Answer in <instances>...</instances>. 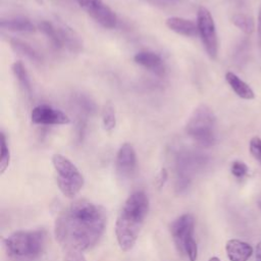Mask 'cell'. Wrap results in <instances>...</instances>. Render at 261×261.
Returning a JSON list of instances; mask_svg holds the SVG:
<instances>
[{
	"mask_svg": "<svg viewBox=\"0 0 261 261\" xmlns=\"http://www.w3.org/2000/svg\"><path fill=\"white\" fill-rule=\"evenodd\" d=\"M105 209L86 200L70 204L56 218L54 233L64 250L86 251L94 247L106 227Z\"/></svg>",
	"mask_w": 261,
	"mask_h": 261,
	"instance_id": "cell-1",
	"label": "cell"
},
{
	"mask_svg": "<svg viewBox=\"0 0 261 261\" xmlns=\"http://www.w3.org/2000/svg\"><path fill=\"white\" fill-rule=\"evenodd\" d=\"M148 211L149 199L144 192L137 191L125 200L115 222V236L122 251L135 246Z\"/></svg>",
	"mask_w": 261,
	"mask_h": 261,
	"instance_id": "cell-2",
	"label": "cell"
},
{
	"mask_svg": "<svg viewBox=\"0 0 261 261\" xmlns=\"http://www.w3.org/2000/svg\"><path fill=\"white\" fill-rule=\"evenodd\" d=\"M47 232L44 229L17 230L7 236L4 248L8 257L14 261H34L46 248Z\"/></svg>",
	"mask_w": 261,
	"mask_h": 261,
	"instance_id": "cell-3",
	"label": "cell"
},
{
	"mask_svg": "<svg viewBox=\"0 0 261 261\" xmlns=\"http://www.w3.org/2000/svg\"><path fill=\"white\" fill-rule=\"evenodd\" d=\"M216 117L205 104L199 105L191 114L187 124L186 133L200 147L209 148L214 145Z\"/></svg>",
	"mask_w": 261,
	"mask_h": 261,
	"instance_id": "cell-4",
	"label": "cell"
},
{
	"mask_svg": "<svg viewBox=\"0 0 261 261\" xmlns=\"http://www.w3.org/2000/svg\"><path fill=\"white\" fill-rule=\"evenodd\" d=\"M52 164L56 171V181L61 193L67 198H73L83 189L85 179L77 167L65 156L54 154Z\"/></svg>",
	"mask_w": 261,
	"mask_h": 261,
	"instance_id": "cell-5",
	"label": "cell"
},
{
	"mask_svg": "<svg viewBox=\"0 0 261 261\" xmlns=\"http://www.w3.org/2000/svg\"><path fill=\"white\" fill-rule=\"evenodd\" d=\"M207 163V157L199 152L184 150L175 157L176 185L178 192L185 191L191 184L193 175L201 170Z\"/></svg>",
	"mask_w": 261,
	"mask_h": 261,
	"instance_id": "cell-6",
	"label": "cell"
},
{
	"mask_svg": "<svg viewBox=\"0 0 261 261\" xmlns=\"http://www.w3.org/2000/svg\"><path fill=\"white\" fill-rule=\"evenodd\" d=\"M197 27L198 34L201 38L202 44L210 58L215 59L218 53V39L216 28L210 11L200 6L197 13Z\"/></svg>",
	"mask_w": 261,
	"mask_h": 261,
	"instance_id": "cell-7",
	"label": "cell"
},
{
	"mask_svg": "<svg viewBox=\"0 0 261 261\" xmlns=\"http://www.w3.org/2000/svg\"><path fill=\"white\" fill-rule=\"evenodd\" d=\"M79 5L100 25L105 29H113L117 23L115 12L102 0H76Z\"/></svg>",
	"mask_w": 261,
	"mask_h": 261,
	"instance_id": "cell-8",
	"label": "cell"
},
{
	"mask_svg": "<svg viewBox=\"0 0 261 261\" xmlns=\"http://www.w3.org/2000/svg\"><path fill=\"white\" fill-rule=\"evenodd\" d=\"M31 118L34 123L41 125H62L70 122L67 114L46 104L36 106L32 110Z\"/></svg>",
	"mask_w": 261,
	"mask_h": 261,
	"instance_id": "cell-9",
	"label": "cell"
},
{
	"mask_svg": "<svg viewBox=\"0 0 261 261\" xmlns=\"http://www.w3.org/2000/svg\"><path fill=\"white\" fill-rule=\"evenodd\" d=\"M194 227L195 220L190 213L180 215L170 224V233L178 253L181 254L186 242L194 238Z\"/></svg>",
	"mask_w": 261,
	"mask_h": 261,
	"instance_id": "cell-10",
	"label": "cell"
},
{
	"mask_svg": "<svg viewBox=\"0 0 261 261\" xmlns=\"http://www.w3.org/2000/svg\"><path fill=\"white\" fill-rule=\"evenodd\" d=\"M116 170L122 177H129L137 167V155L129 143H124L118 150L115 160Z\"/></svg>",
	"mask_w": 261,
	"mask_h": 261,
	"instance_id": "cell-11",
	"label": "cell"
},
{
	"mask_svg": "<svg viewBox=\"0 0 261 261\" xmlns=\"http://www.w3.org/2000/svg\"><path fill=\"white\" fill-rule=\"evenodd\" d=\"M134 61L156 75L162 76L165 74V66L163 60L155 52L140 51L134 56Z\"/></svg>",
	"mask_w": 261,
	"mask_h": 261,
	"instance_id": "cell-12",
	"label": "cell"
},
{
	"mask_svg": "<svg viewBox=\"0 0 261 261\" xmlns=\"http://www.w3.org/2000/svg\"><path fill=\"white\" fill-rule=\"evenodd\" d=\"M225 251L229 261H248L253 254V248L250 244L237 239L226 242Z\"/></svg>",
	"mask_w": 261,
	"mask_h": 261,
	"instance_id": "cell-13",
	"label": "cell"
},
{
	"mask_svg": "<svg viewBox=\"0 0 261 261\" xmlns=\"http://www.w3.org/2000/svg\"><path fill=\"white\" fill-rule=\"evenodd\" d=\"M57 28L62 48L72 53H77L83 49V41L74 30L64 23H57Z\"/></svg>",
	"mask_w": 261,
	"mask_h": 261,
	"instance_id": "cell-14",
	"label": "cell"
},
{
	"mask_svg": "<svg viewBox=\"0 0 261 261\" xmlns=\"http://www.w3.org/2000/svg\"><path fill=\"white\" fill-rule=\"evenodd\" d=\"M166 25L172 32L185 37H196L199 35L197 23L184 17L171 16L166 19Z\"/></svg>",
	"mask_w": 261,
	"mask_h": 261,
	"instance_id": "cell-15",
	"label": "cell"
},
{
	"mask_svg": "<svg viewBox=\"0 0 261 261\" xmlns=\"http://www.w3.org/2000/svg\"><path fill=\"white\" fill-rule=\"evenodd\" d=\"M0 25L3 30L17 33H33L36 31L35 24L27 17L16 16L2 19Z\"/></svg>",
	"mask_w": 261,
	"mask_h": 261,
	"instance_id": "cell-16",
	"label": "cell"
},
{
	"mask_svg": "<svg viewBox=\"0 0 261 261\" xmlns=\"http://www.w3.org/2000/svg\"><path fill=\"white\" fill-rule=\"evenodd\" d=\"M9 44L15 53L28 58L29 60H31L33 62H36V63L42 62V60H43L42 55L27 42H23L19 39L11 38L9 40Z\"/></svg>",
	"mask_w": 261,
	"mask_h": 261,
	"instance_id": "cell-17",
	"label": "cell"
},
{
	"mask_svg": "<svg viewBox=\"0 0 261 261\" xmlns=\"http://www.w3.org/2000/svg\"><path fill=\"white\" fill-rule=\"evenodd\" d=\"M225 80L227 84L230 86V88L233 90V92L241 98L246 100H251L255 97L253 90L251 87L246 84L244 81H242L236 73L228 71L225 74Z\"/></svg>",
	"mask_w": 261,
	"mask_h": 261,
	"instance_id": "cell-18",
	"label": "cell"
},
{
	"mask_svg": "<svg viewBox=\"0 0 261 261\" xmlns=\"http://www.w3.org/2000/svg\"><path fill=\"white\" fill-rule=\"evenodd\" d=\"M38 29L49 40L52 47H54L55 49H62L57 24L49 20H42L41 22H39Z\"/></svg>",
	"mask_w": 261,
	"mask_h": 261,
	"instance_id": "cell-19",
	"label": "cell"
},
{
	"mask_svg": "<svg viewBox=\"0 0 261 261\" xmlns=\"http://www.w3.org/2000/svg\"><path fill=\"white\" fill-rule=\"evenodd\" d=\"M11 69H12V72H13L15 79L18 82V85L20 86L21 90L23 91V93L28 97H30L32 94V86H31L29 73H28L24 65L20 61H15L12 64Z\"/></svg>",
	"mask_w": 261,
	"mask_h": 261,
	"instance_id": "cell-20",
	"label": "cell"
},
{
	"mask_svg": "<svg viewBox=\"0 0 261 261\" xmlns=\"http://www.w3.org/2000/svg\"><path fill=\"white\" fill-rule=\"evenodd\" d=\"M232 23L245 34H252L255 29L254 19L245 13H234L231 16Z\"/></svg>",
	"mask_w": 261,
	"mask_h": 261,
	"instance_id": "cell-21",
	"label": "cell"
},
{
	"mask_svg": "<svg viewBox=\"0 0 261 261\" xmlns=\"http://www.w3.org/2000/svg\"><path fill=\"white\" fill-rule=\"evenodd\" d=\"M102 122L105 130L111 132L116 124V117L114 107L110 102L106 103L102 110Z\"/></svg>",
	"mask_w": 261,
	"mask_h": 261,
	"instance_id": "cell-22",
	"label": "cell"
},
{
	"mask_svg": "<svg viewBox=\"0 0 261 261\" xmlns=\"http://www.w3.org/2000/svg\"><path fill=\"white\" fill-rule=\"evenodd\" d=\"M10 161V152L7 146L5 134L1 133V153H0V172L4 173L7 169Z\"/></svg>",
	"mask_w": 261,
	"mask_h": 261,
	"instance_id": "cell-23",
	"label": "cell"
},
{
	"mask_svg": "<svg viewBox=\"0 0 261 261\" xmlns=\"http://www.w3.org/2000/svg\"><path fill=\"white\" fill-rule=\"evenodd\" d=\"M230 171H231L232 175L236 176L237 178H243L245 175H247V173L249 171V168L244 162L237 160V161L232 162L231 167H230Z\"/></svg>",
	"mask_w": 261,
	"mask_h": 261,
	"instance_id": "cell-24",
	"label": "cell"
},
{
	"mask_svg": "<svg viewBox=\"0 0 261 261\" xmlns=\"http://www.w3.org/2000/svg\"><path fill=\"white\" fill-rule=\"evenodd\" d=\"M63 261H87L83 251L79 250H64Z\"/></svg>",
	"mask_w": 261,
	"mask_h": 261,
	"instance_id": "cell-25",
	"label": "cell"
},
{
	"mask_svg": "<svg viewBox=\"0 0 261 261\" xmlns=\"http://www.w3.org/2000/svg\"><path fill=\"white\" fill-rule=\"evenodd\" d=\"M250 152L252 156L261 163V139L254 137L250 141Z\"/></svg>",
	"mask_w": 261,
	"mask_h": 261,
	"instance_id": "cell-26",
	"label": "cell"
},
{
	"mask_svg": "<svg viewBox=\"0 0 261 261\" xmlns=\"http://www.w3.org/2000/svg\"><path fill=\"white\" fill-rule=\"evenodd\" d=\"M166 179H167V171L163 168V169H161L160 173H159L158 176H157V179H156L157 186H158L159 188H161V187L164 185V182L166 181Z\"/></svg>",
	"mask_w": 261,
	"mask_h": 261,
	"instance_id": "cell-27",
	"label": "cell"
},
{
	"mask_svg": "<svg viewBox=\"0 0 261 261\" xmlns=\"http://www.w3.org/2000/svg\"><path fill=\"white\" fill-rule=\"evenodd\" d=\"M257 31H258L259 44L261 46V4H260V7H259V12H258V27H257Z\"/></svg>",
	"mask_w": 261,
	"mask_h": 261,
	"instance_id": "cell-28",
	"label": "cell"
},
{
	"mask_svg": "<svg viewBox=\"0 0 261 261\" xmlns=\"http://www.w3.org/2000/svg\"><path fill=\"white\" fill-rule=\"evenodd\" d=\"M149 4H152V5H155V6H164L166 3L164 0H143Z\"/></svg>",
	"mask_w": 261,
	"mask_h": 261,
	"instance_id": "cell-29",
	"label": "cell"
},
{
	"mask_svg": "<svg viewBox=\"0 0 261 261\" xmlns=\"http://www.w3.org/2000/svg\"><path fill=\"white\" fill-rule=\"evenodd\" d=\"M256 260L261 261V242H259L256 247Z\"/></svg>",
	"mask_w": 261,
	"mask_h": 261,
	"instance_id": "cell-30",
	"label": "cell"
},
{
	"mask_svg": "<svg viewBox=\"0 0 261 261\" xmlns=\"http://www.w3.org/2000/svg\"><path fill=\"white\" fill-rule=\"evenodd\" d=\"M208 261H220V259H219L218 257H215V256H214V257H211Z\"/></svg>",
	"mask_w": 261,
	"mask_h": 261,
	"instance_id": "cell-31",
	"label": "cell"
},
{
	"mask_svg": "<svg viewBox=\"0 0 261 261\" xmlns=\"http://www.w3.org/2000/svg\"><path fill=\"white\" fill-rule=\"evenodd\" d=\"M259 206H260V207H261V202H260V203H259Z\"/></svg>",
	"mask_w": 261,
	"mask_h": 261,
	"instance_id": "cell-32",
	"label": "cell"
}]
</instances>
